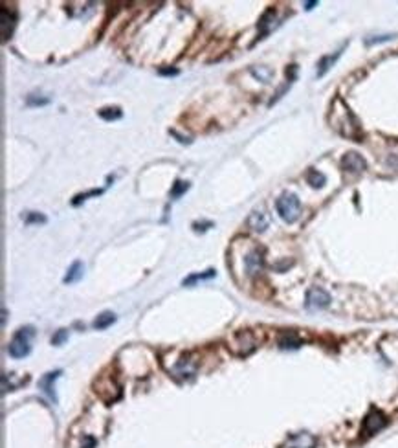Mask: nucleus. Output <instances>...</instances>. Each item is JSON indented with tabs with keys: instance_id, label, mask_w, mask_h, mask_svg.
Segmentation results:
<instances>
[{
	"instance_id": "8",
	"label": "nucleus",
	"mask_w": 398,
	"mask_h": 448,
	"mask_svg": "<svg viewBox=\"0 0 398 448\" xmlns=\"http://www.w3.org/2000/svg\"><path fill=\"white\" fill-rule=\"evenodd\" d=\"M385 424H387V419H385L384 413L378 412V410H371L369 415L365 417V421H363V432L367 435H372L376 434L378 430H382Z\"/></svg>"
},
{
	"instance_id": "24",
	"label": "nucleus",
	"mask_w": 398,
	"mask_h": 448,
	"mask_svg": "<svg viewBox=\"0 0 398 448\" xmlns=\"http://www.w3.org/2000/svg\"><path fill=\"white\" fill-rule=\"evenodd\" d=\"M22 219L26 220L28 224L31 222H37V224H46V217L43 215V213H35V211H30V213H26V215H22Z\"/></svg>"
},
{
	"instance_id": "12",
	"label": "nucleus",
	"mask_w": 398,
	"mask_h": 448,
	"mask_svg": "<svg viewBox=\"0 0 398 448\" xmlns=\"http://www.w3.org/2000/svg\"><path fill=\"white\" fill-rule=\"evenodd\" d=\"M316 446V437L310 434H296L288 437V441L281 448H314Z\"/></svg>"
},
{
	"instance_id": "17",
	"label": "nucleus",
	"mask_w": 398,
	"mask_h": 448,
	"mask_svg": "<svg viewBox=\"0 0 398 448\" xmlns=\"http://www.w3.org/2000/svg\"><path fill=\"white\" fill-rule=\"evenodd\" d=\"M13 26H15V17L11 15V17L8 18V9L2 8V37H4V40L9 39L11 31H13Z\"/></svg>"
},
{
	"instance_id": "18",
	"label": "nucleus",
	"mask_w": 398,
	"mask_h": 448,
	"mask_svg": "<svg viewBox=\"0 0 398 448\" xmlns=\"http://www.w3.org/2000/svg\"><path fill=\"white\" fill-rule=\"evenodd\" d=\"M301 345V340L296 336V334L288 333V334H283L279 338V347L281 349H298Z\"/></svg>"
},
{
	"instance_id": "23",
	"label": "nucleus",
	"mask_w": 398,
	"mask_h": 448,
	"mask_svg": "<svg viewBox=\"0 0 398 448\" xmlns=\"http://www.w3.org/2000/svg\"><path fill=\"white\" fill-rule=\"evenodd\" d=\"M103 193V189H90V191H87V193H81V195H75L74 200H72V204L74 206H79L81 202H85L88 197H97V195Z\"/></svg>"
},
{
	"instance_id": "20",
	"label": "nucleus",
	"mask_w": 398,
	"mask_h": 448,
	"mask_svg": "<svg viewBox=\"0 0 398 448\" xmlns=\"http://www.w3.org/2000/svg\"><path fill=\"white\" fill-rule=\"evenodd\" d=\"M306 180H308V184H310L312 188H321V186H325L327 178H325L323 173H320L318 169H308V171H306Z\"/></svg>"
},
{
	"instance_id": "27",
	"label": "nucleus",
	"mask_w": 398,
	"mask_h": 448,
	"mask_svg": "<svg viewBox=\"0 0 398 448\" xmlns=\"http://www.w3.org/2000/svg\"><path fill=\"white\" fill-rule=\"evenodd\" d=\"M396 35H380V37H372V39H367L365 40V44L367 46H371V44H376V43H384V40H391L394 39Z\"/></svg>"
},
{
	"instance_id": "13",
	"label": "nucleus",
	"mask_w": 398,
	"mask_h": 448,
	"mask_svg": "<svg viewBox=\"0 0 398 448\" xmlns=\"http://www.w3.org/2000/svg\"><path fill=\"white\" fill-rule=\"evenodd\" d=\"M343 48H345V46H343ZM343 48H340L338 52L330 53V55H325V57L320 59V63H318V72H316L318 77H323V75L327 74L334 65H336V61L341 57V53H343Z\"/></svg>"
},
{
	"instance_id": "15",
	"label": "nucleus",
	"mask_w": 398,
	"mask_h": 448,
	"mask_svg": "<svg viewBox=\"0 0 398 448\" xmlns=\"http://www.w3.org/2000/svg\"><path fill=\"white\" fill-rule=\"evenodd\" d=\"M83 270H85L83 263H81V261H75V263H72V267L68 268V272H66V276H65V279H62V281H65L66 285L79 281V279L83 277Z\"/></svg>"
},
{
	"instance_id": "21",
	"label": "nucleus",
	"mask_w": 398,
	"mask_h": 448,
	"mask_svg": "<svg viewBox=\"0 0 398 448\" xmlns=\"http://www.w3.org/2000/svg\"><path fill=\"white\" fill-rule=\"evenodd\" d=\"M213 276H215V270H206L204 274H193V276H189L187 279H184V287H189L195 281H202V279H210V277H213Z\"/></svg>"
},
{
	"instance_id": "6",
	"label": "nucleus",
	"mask_w": 398,
	"mask_h": 448,
	"mask_svg": "<svg viewBox=\"0 0 398 448\" xmlns=\"http://www.w3.org/2000/svg\"><path fill=\"white\" fill-rule=\"evenodd\" d=\"M330 305V296L327 290L320 289V287H312L306 292V307L310 311H320V309H327Z\"/></svg>"
},
{
	"instance_id": "25",
	"label": "nucleus",
	"mask_w": 398,
	"mask_h": 448,
	"mask_svg": "<svg viewBox=\"0 0 398 448\" xmlns=\"http://www.w3.org/2000/svg\"><path fill=\"white\" fill-rule=\"evenodd\" d=\"M48 103H50L48 97H35V94L28 96V105L30 107H43V105H48Z\"/></svg>"
},
{
	"instance_id": "29",
	"label": "nucleus",
	"mask_w": 398,
	"mask_h": 448,
	"mask_svg": "<svg viewBox=\"0 0 398 448\" xmlns=\"http://www.w3.org/2000/svg\"><path fill=\"white\" fill-rule=\"evenodd\" d=\"M211 226H213V224L211 222H195L193 224V228H195V232H206L207 228H211Z\"/></svg>"
},
{
	"instance_id": "19",
	"label": "nucleus",
	"mask_w": 398,
	"mask_h": 448,
	"mask_svg": "<svg viewBox=\"0 0 398 448\" xmlns=\"http://www.w3.org/2000/svg\"><path fill=\"white\" fill-rule=\"evenodd\" d=\"M123 116L121 109L119 107H105V109L99 110V118L105 119V121H116Z\"/></svg>"
},
{
	"instance_id": "10",
	"label": "nucleus",
	"mask_w": 398,
	"mask_h": 448,
	"mask_svg": "<svg viewBox=\"0 0 398 448\" xmlns=\"http://www.w3.org/2000/svg\"><path fill=\"white\" fill-rule=\"evenodd\" d=\"M341 167L349 173H362L367 169V162H365L358 153H347L345 156L341 158Z\"/></svg>"
},
{
	"instance_id": "9",
	"label": "nucleus",
	"mask_w": 398,
	"mask_h": 448,
	"mask_svg": "<svg viewBox=\"0 0 398 448\" xmlns=\"http://www.w3.org/2000/svg\"><path fill=\"white\" fill-rule=\"evenodd\" d=\"M59 375H61V371L57 369V371H50V373L43 375V378L39 380V388L43 390L44 395L52 400L53 404H57V395H55V386H53V382L59 378Z\"/></svg>"
},
{
	"instance_id": "31",
	"label": "nucleus",
	"mask_w": 398,
	"mask_h": 448,
	"mask_svg": "<svg viewBox=\"0 0 398 448\" xmlns=\"http://www.w3.org/2000/svg\"><path fill=\"white\" fill-rule=\"evenodd\" d=\"M316 4H318V2H306V4H305V9H312Z\"/></svg>"
},
{
	"instance_id": "30",
	"label": "nucleus",
	"mask_w": 398,
	"mask_h": 448,
	"mask_svg": "<svg viewBox=\"0 0 398 448\" xmlns=\"http://www.w3.org/2000/svg\"><path fill=\"white\" fill-rule=\"evenodd\" d=\"M158 74L160 75H178V70H176V68H160Z\"/></svg>"
},
{
	"instance_id": "4",
	"label": "nucleus",
	"mask_w": 398,
	"mask_h": 448,
	"mask_svg": "<svg viewBox=\"0 0 398 448\" xmlns=\"http://www.w3.org/2000/svg\"><path fill=\"white\" fill-rule=\"evenodd\" d=\"M334 127H336L343 136H349V138L362 136V131H360L358 121H356V118L349 110V107H345V105H343V116L336 119V125H334Z\"/></svg>"
},
{
	"instance_id": "26",
	"label": "nucleus",
	"mask_w": 398,
	"mask_h": 448,
	"mask_svg": "<svg viewBox=\"0 0 398 448\" xmlns=\"http://www.w3.org/2000/svg\"><path fill=\"white\" fill-rule=\"evenodd\" d=\"M66 338H68V331H66V329H59V331H57L55 336L52 338V343H53V345H61V343L65 342Z\"/></svg>"
},
{
	"instance_id": "28",
	"label": "nucleus",
	"mask_w": 398,
	"mask_h": 448,
	"mask_svg": "<svg viewBox=\"0 0 398 448\" xmlns=\"http://www.w3.org/2000/svg\"><path fill=\"white\" fill-rule=\"evenodd\" d=\"M254 74L257 75V77H261L263 81H268V79H270L271 72L268 70V68H263V70H255V68H254Z\"/></svg>"
},
{
	"instance_id": "7",
	"label": "nucleus",
	"mask_w": 398,
	"mask_h": 448,
	"mask_svg": "<svg viewBox=\"0 0 398 448\" xmlns=\"http://www.w3.org/2000/svg\"><path fill=\"white\" fill-rule=\"evenodd\" d=\"M264 267V254L261 248H254L244 257V268L248 276H257Z\"/></svg>"
},
{
	"instance_id": "5",
	"label": "nucleus",
	"mask_w": 398,
	"mask_h": 448,
	"mask_svg": "<svg viewBox=\"0 0 398 448\" xmlns=\"http://www.w3.org/2000/svg\"><path fill=\"white\" fill-rule=\"evenodd\" d=\"M96 393L107 402H112L119 397L121 390H119V384L114 382L112 375H103L96 380Z\"/></svg>"
},
{
	"instance_id": "1",
	"label": "nucleus",
	"mask_w": 398,
	"mask_h": 448,
	"mask_svg": "<svg viewBox=\"0 0 398 448\" xmlns=\"http://www.w3.org/2000/svg\"><path fill=\"white\" fill-rule=\"evenodd\" d=\"M35 336V329L31 325L20 327L17 333L13 334V338L8 345V353L13 358H24L30 355L31 351V338Z\"/></svg>"
},
{
	"instance_id": "14",
	"label": "nucleus",
	"mask_w": 398,
	"mask_h": 448,
	"mask_svg": "<svg viewBox=\"0 0 398 448\" xmlns=\"http://www.w3.org/2000/svg\"><path fill=\"white\" fill-rule=\"evenodd\" d=\"M249 228L255 230V232H264L268 228V217L264 211H254L248 219Z\"/></svg>"
},
{
	"instance_id": "11",
	"label": "nucleus",
	"mask_w": 398,
	"mask_h": 448,
	"mask_svg": "<svg viewBox=\"0 0 398 448\" xmlns=\"http://www.w3.org/2000/svg\"><path fill=\"white\" fill-rule=\"evenodd\" d=\"M197 371V362L191 360L189 356H184L176 362V365L173 368V375L178 378H191Z\"/></svg>"
},
{
	"instance_id": "22",
	"label": "nucleus",
	"mask_w": 398,
	"mask_h": 448,
	"mask_svg": "<svg viewBox=\"0 0 398 448\" xmlns=\"http://www.w3.org/2000/svg\"><path fill=\"white\" fill-rule=\"evenodd\" d=\"M187 189H189V182H182V180L175 182V186H173V189H171V198L182 197V195H184Z\"/></svg>"
},
{
	"instance_id": "3",
	"label": "nucleus",
	"mask_w": 398,
	"mask_h": 448,
	"mask_svg": "<svg viewBox=\"0 0 398 448\" xmlns=\"http://www.w3.org/2000/svg\"><path fill=\"white\" fill-rule=\"evenodd\" d=\"M229 347H232V351L235 355L248 356L257 347V342H255V336L249 331H239L229 340Z\"/></svg>"
},
{
	"instance_id": "2",
	"label": "nucleus",
	"mask_w": 398,
	"mask_h": 448,
	"mask_svg": "<svg viewBox=\"0 0 398 448\" xmlns=\"http://www.w3.org/2000/svg\"><path fill=\"white\" fill-rule=\"evenodd\" d=\"M276 208L281 219L288 224L296 222V220L299 219V215H301V202H299V198L294 193L281 195V197L277 198Z\"/></svg>"
},
{
	"instance_id": "16",
	"label": "nucleus",
	"mask_w": 398,
	"mask_h": 448,
	"mask_svg": "<svg viewBox=\"0 0 398 448\" xmlns=\"http://www.w3.org/2000/svg\"><path fill=\"white\" fill-rule=\"evenodd\" d=\"M114 321H116V314H114V312H110V311L101 312L99 316L94 320V329L103 331V329H107L109 325H112Z\"/></svg>"
}]
</instances>
